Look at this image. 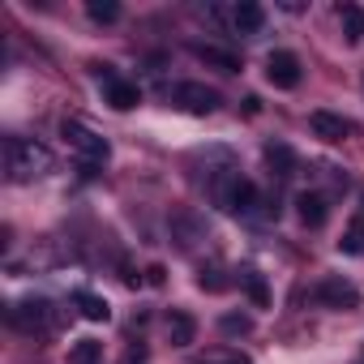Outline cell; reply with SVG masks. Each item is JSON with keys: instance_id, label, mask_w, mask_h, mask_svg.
<instances>
[{"instance_id": "44dd1931", "label": "cell", "mask_w": 364, "mask_h": 364, "mask_svg": "<svg viewBox=\"0 0 364 364\" xmlns=\"http://www.w3.org/2000/svg\"><path fill=\"white\" fill-rule=\"evenodd\" d=\"M253 321L249 317H223V334H249Z\"/></svg>"}, {"instance_id": "ac0fdd59", "label": "cell", "mask_w": 364, "mask_h": 364, "mask_svg": "<svg viewBox=\"0 0 364 364\" xmlns=\"http://www.w3.org/2000/svg\"><path fill=\"white\" fill-rule=\"evenodd\" d=\"M338 249H343V253H364V219H355V223L347 228V236L338 240Z\"/></svg>"}, {"instance_id": "5bb4252c", "label": "cell", "mask_w": 364, "mask_h": 364, "mask_svg": "<svg viewBox=\"0 0 364 364\" xmlns=\"http://www.w3.org/2000/svg\"><path fill=\"white\" fill-rule=\"evenodd\" d=\"M73 304L82 309V317H86V321H107V317H112L107 300H103V296H95V291H77V296H73Z\"/></svg>"}, {"instance_id": "7a4b0ae2", "label": "cell", "mask_w": 364, "mask_h": 364, "mask_svg": "<svg viewBox=\"0 0 364 364\" xmlns=\"http://www.w3.org/2000/svg\"><path fill=\"white\" fill-rule=\"evenodd\" d=\"M60 133H65V141L82 154V163L86 167H95V163H107V154H112V146H107V137H99L90 124H82V120H65L60 124Z\"/></svg>"}, {"instance_id": "52a82bcc", "label": "cell", "mask_w": 364, "mask_h": 364, "mask_svg": "<svg viewBox=\"0 0 364 364\" xmlns=\"http://www.w3.org/2000/svg\"><path fill=\"white\" fill-rule=\"evenodd\" d=\"M309 129H313L321 141H343V137L355 133V124H351L347 116H334V112H313V116H309Z\"/></svg>"}, {"instance_id": "6da1fadb", "label": "cell", "mask_w": 364, "mask_h": 364, "mask_svg": "<svg viewBox=\"0 0 364 364\" xmlns=\"http://www.w3.org/2000/svg\"><path fill=\"white\" fill-rule=\"evenodd\" d=\"M5 171L9 180L26 185V180H39L52 171V150L39 146L35 137H5Z\"/></svg>"}, {"instance_id": "5b68a950", "label": "cell", "mask_w": 364, "mask_h": 364, "mask_svg": "<svg viewBox=\"0 0 364 364\" xmlns=\"http://www.w3.org/2000/svg\"><path fill=\"white\" fill-rule=\"evenodd\" d=\"M266 82L279 86V90L300 86V60H296V52H270L266 56Z\"/></svg>"}, {"instance_id": "ba28073f", "label": "cell", "mask_w": 364, "mask_h": 364, "mask_svg": "<svg viewBox=\"0 0 364 364\" xmlns=\"http://www.w3.org/2000/svg\"><path fill=\"white\" fill-rule=\"evenodd\" d=\"M296 215H300L304 228H321V223L330 219V206H326L321 193H300V198H296Z\"/></svg>"}, {"instance_id": "ffe728a7", "label": "cell", "mask_w": 364, "mask_h": 364, "mask_svg": "<svg viewBox=\"0 0 364 364\" xmlns=\"http://www.w3.org/2000/svg\"><path fill=\"white\" fill-rule=\"evenodd\" d=\"M240 283L249 287V296H253L257 304H266V283H262V274H253V270H245V274H240Z\"/></svg>"}, {"instance_id": "277c9868", "label": "cell", "mask_w": 364, "mask_h": 364, "mask_svg": "<svg viewBox=\"0 0 364 364\" xmlns=\"http://www.w3.org/2000/svg\"><path fill=\"white\" fill-rule=\"evenodd\" d=\"M9 321L18 330H52V304L48 300H18V304H9Z\"/></svg>"}, {"instance_id": "9a60e30c", "label": "cell", "mask_w": 364, "mask_h": 364, "mask_svg": "<svg viewBox=\"0 0 364 364\" xmlns=\"http://www.w3.org/2000/svg\"><path fill=\"white\" fill-rule=\"evenodd\" d=\"M338 22H343L347 43H360L364 39V9L360 5H338Z\"/></svg>"}, {"instance_id": "9c48e42d", "label": "cell", "mask_w": 364, "mask_h": 364, "mask_svg": "<svg viewBox=\"0 0 364 364\" xmlns=\"http://www.w3.org/2000/svg\"><path fill=\"white\" fill-rule=\"evenodd\" d=\"M232 26H236L240 35H257V31L266 26V9L253 5V0H240V5L232 9Z\"/></svg>"}, {"instance_id": "2e32d148", "label": "cell", "mask_w": 364, "mask_h": 364, "mask_svg": "<svg viewBox=\"0 0 364 364\" xmlns=\"http://www.w3.org/2000/svg\"><path fill=\"white\" fill-rule=\"evenodd\" d=\"M103 360V343L95 338H82L77 347H69V364H99Z\"/></svg>"}, {"instance_id": "e0dca14e", "label": "cell", "mask_w": 364, "mask_h": 364, "mask_svg": "<svg viewBox=\"0 0 364 364\" xmlns=\"http://www.w3.org/2000/svg\"><path fill=\"white\" fill-rule=\"evenodd\" d=\"M86 14H90V22H116L120 18V5H116V0H90Z\"/></svg>"}, {"instance_id": "d6986e66", "label": "cell", "mask_w": 364, "mask_h": 364, "mask_svg": "<svg viewBox=\"0 0 364 364\" xmlns=\"http://www.w3.org/2000/svg\"><path fill=\"white\" fill-rule=\"evenodd\" d=\"M198 287H202V291H223V287H228V279H223V270H215V266H210V270H202V274H198Z\"/></svg>"}, {"instance_id": "8fae6325", "label": "cell", "mask_w": 364, "mask_h": 364, "mask_svg": "<svg viewBox=\"0 0 364 364\" xmlns=\"http://www.w3.org/2000/svg\"><path fill=\"white\" fill-rule=\"evenodd\" d=\"M103 86H107V103H112V107H120V112L137 107V99H141L133 82H120V77H112V73H103Z\"/></svg>"}, {"instance_id": "30bf717a", "label": "cell", "mask_w": 364, "mask_h": 364, "mask_svg": "<svg viewBox=\"0 0 364 364\" xmlns=\"http://www.w3.org/2000/svg\"><path fill=\"white\" fill-rule=\"evenodd\" d=\"M193 334H198V321L189 313H180V309L167 313V338H171V347H189Z\"/></svg>"}, {"instance_id": "8992f818", "label": "cell", "mask_w": 364, "mask_h": 364, "mask_svg": "<svg viewBox=\"0 0 364 364\" xmlns=\"http://www.w3.org/2000/svg\"><path fill=\"white\" fill-rule=\"evenodd\" d=\"M317 304H330V309H360V291L347 283V279H321L317 291H313Z\"/></svg>"}, {"instance_id": "7402d4cb", "label": "cell", "mask_w": 364, "mask_h": 364, "mask_svg": "<svg viewBox=\"0 0 364 364\" xmlns=\"http://www.w3.org/2000/svg\"><path fill=\"white\" fill-rule=\"evenodd\" d=\"M228 364H249V360H228Z\"/></svg>"}, {"instance_id": "7c38bea8", "label": "cell", "mask_w": 364, "mask_h": 364, "mask_svg": "<svg viewBox=\"0 0 364 364\" xmlns=\"http://www.w3.org/2000/svg\"><path fill=\"white\" fill-rule=\"evenodd\" d=\"M266 163H270V171H274L279 180L296 176V150L283 146V141H270V146H266Z\"/></svg>"}, {"instance_id": "3957f363", "label": "cell", "mask_w": 364, "mask_h": 364, "mask_svg": "<svg viewBox=\"0 0 364 364\" xmlns=\"http://www.w3.org/2000/svg\"><path fill=\"white\" fill-rule=\"evenodd\" d=\"M171 103L180 107V112H189V116H210V112H219V90H210V86H202V82H180L176 90H171Z\"/></svg>"}, {"instance_id": "4fadbf2b", "label": "cell", "mask_w": 364, "mask_h": 364, "mask_svg": "<svg viewBox=\"0 0 364 364\" xmlns=\"http://www.w3.org/2000/svg\"><path fill=\"white\" fill-rule=\"evenodd\" d=\"M193 56H198V60H206V65H215V69H223V73H236V69H240V60H236L232 52L210 48V43H198V48H193Z\"/></svg>"}]
</instances>
